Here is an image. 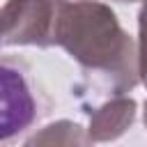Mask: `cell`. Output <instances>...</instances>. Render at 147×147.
<instances>
[{
  "mask_svg": "<svg viewBox=\"0 0 147 147\" xmlns=\"http://www.w3.org/2000/svg\"><path fill=\"white\" fill-rule=\"evenodd\" d=\"M55 41L96 71L119 64L131 48L113 11L90 0L76 5L62 2L55 25Z\"/></svg>",
  "mask_w": 147,
  "mask_h": 147,
  "instance_id": "cell-1",
  "label": "cell"
},
{
  "mask_svg": "<svg viewBox=\"0 0 147 147\" xmlns=\"http://www.w3.org/2000/svg\"><path fill=\"white\" fill-rule=\"evenodd\" d=\"M37 115V103L25 76L0 62V140L25 131Z\"/></svg>",
  "mask_w": 147,
  "mask_h": 147,
  "instance_id": "cell-2",
  "label": "cell"
},
{
  "mask_svg": "<svg viewBox=\"0 0 147 147\" xmlns=\"http://www.w3.org/2000/svg\"><path fill=\"white\" fill-rule=\"evenodd\" d=\"M140 34H142V55H140V74L147 83V7L140 14Z\"/></svg>",
  "mask_w": 147,
  "mask_h": 147,
  "instance_id": "cell-3",
  "label": "cell"
},
{
  "mask_svg": "<svg viewBox=\"0 0 147 147\" xmlns=\"http://www.w3.org/2000/svg\"><path fill=\"white\" fill-rule=\"evenodd\" d=\"M119 2H129V0H119ZM145 2H147V0H145Z\"/></svg>",
  "mask_w": 147,
  "mask_h": 147,
  "instance_id": "cell-4",
  "label": "cell"
}]
</instances>
